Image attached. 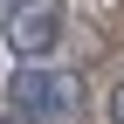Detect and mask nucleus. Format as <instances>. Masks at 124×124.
I'll return each mask as SVG.
<instances>
[{"label":"nucleus","instance_id":"f257e3e1","mask_svg":"<svg viewBox=\"0 0 124 124\" xmlns=\"http://www.w3.org/2000/svg\"><path fill=\"white\" fill-rule=\"evenodd\" d=\"M76 76H62V69H35V62H21V69L7 76V110L14 117H28V124H55V117H69L76 110Z\"/></svg>","mask_w":124,"mask_h":124},{"label":"nucleus","instance_id":"f03ea898","mask_svg":"<svg viewBox=\"0 0 124 124\" xmlns=\"http://www.w3.org/2000/svg\"><path fill=\"white\" fill-rule=\"evenodd\" d=\"M62 41V0H7V48L28 55L41 69V55H55Z\"/></svg>","mask_w":124,"mask_h":124},{"label":"nucleus","instance_id":"7ed1b4c3","mask_svg":"<svg viewBox=\"0 0 124 124\" xmlns=\"http://www.w3.org/2000/svg\"><path fill=\"white\" fill-rule=\"evenodd\" d=\"M103 117H110V124H124V76L110 83V103H103Z\"/></svg>","mask_w":124,"mask_h":124},{"label":"nucleus","instance_id":"20e7f679","mask_svg":"<svg viewBox=\"0 0 124 124\" xmlns=\"http://www.w3.org/2000/svg\"><path fill=\"white\" fill-rule=\"evenodd\" d=\"M7 124H28V117H14V110H7Z\"/></svg>","mask_w":124,"mask_h":124}]
</instances>
